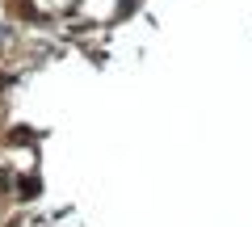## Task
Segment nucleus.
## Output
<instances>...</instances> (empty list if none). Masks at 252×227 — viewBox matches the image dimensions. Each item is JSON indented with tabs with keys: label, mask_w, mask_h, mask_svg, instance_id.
I'll return each mask as SVG.
<instances>
[{
	"label": "nucleus",
	"mask_w": 252,
	"mask_h": 227,
	"mask_svg": "<svg viewBox=\"0 0 252 227\" xmlns=\"http://www.w3.org/2000/svg\"><path fill=\"white\" fill-rule=\"evenodd\" d=\"M4 9H9L13 21H42V9L34 0H4Z\"/></svg>",
	"instance_id": "obj_1"
},
{
	"label": "nucleus",
	"mask_w": 252,
	"mask_h": 227,
	"mask_svg": "<svg viewBox=\"0 0 252 227\" xmlns=\"http://www.w3.org/2000/svg\"><path fill=\"white\" fill-rule=\"evenodd\" d=\"M34 198H38V177H34V173H21L17 185H13V202L26 206V202H34Z\"/></svg>",
	"instance_id": "obj_2"
},
{
	"label": "nucleus",
	"mask_w": 252,
	"mask_h": 227,
	"mask_svg": "<svg viewBox=\"0 0 252 227\" xmlns=\"http://www.w3.org/2000/svg\"><path fill=\"white\" fill-rule=\"evenodd\" d=\"M0 139H4L9 147H34V130L30 127H13V130H4Z\"/></svg>",
	"instance_id": "obj_3"
},
{
	"label": "nucleus",
	"mask_w": 252,
	"mask_h": 227,
	"mask_svg": "<svg viewBox=\"0 0 252 227\" xmlns=\"http://www.w3.org/2000/svg\"><path fill=\"white\" fill-rule=\"evenodd\" d=\"M0 135H4V97H0Z\"/></svg>",
	"instance_id": "obj_4"
}]
</instances>
